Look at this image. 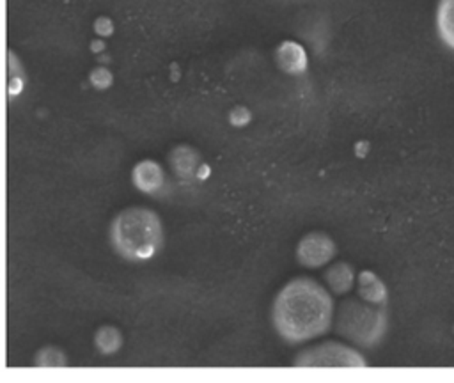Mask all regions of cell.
<instances>
[{
    "label": "cell",
    "mask_w": 454,
    "mask_h": 383,
    "mask_svg": "<svg viewBox=\"0 0 454 383\" xmlns=\"http://www.w3.org/2000/svg\"><path fill=\"white\" fill-rule=\"evenodd\" d=\"M272 320L277 334L286 342H307L332 327L334 300L320 283L298 277L279 291L273 301Z\"/></svg>",
    "instance_id": "cell-1"
},
{
    "label": "cell",
    "mask_w": 454,
    "mask_h": 383,
    "mask_svg": "<svg viewBox=\"0 0 454 383\" xmlns=\"http://www.w3.org/2000/svg\"><path fill=\"white\" fill-rule=\"evenodd\" d=\"M112 243L130 261H148L164 245V226L153 209L128 208L112 223Z\"/></svg>",
    "instance_id": "cell-2"
},
{
    "label": "cell",
    "mask_w": 454,
    "mask_h": 383,
    "mask_svg": "<svg viewBox=\"0 0 454 383\" xmlns=\"http://www.w3.org/2000/svg\"><path fill=\"white\" fill-rule=\"evenodd\" d=\"M334 314L335 330L357 346H376L387 332L389 316L384 305L371 304L364 298L344 300Z\"/></svg>",
    "instance_id": "cell-3"
},
{
    "label": "cell",
    "mask_w": 454,
    "mask_h": 383,
    "mask_svg": "<svg viewBox=\"0 0 454 383\" xmlns=\"http://www.w3.org/2000/svg\"><path fill=\"white\" fill-rule=\"evenodd\" d=\"M294 364L298 368H364L365 361L354 348L328 341L301 351Z\"/></svg>",
    "instance_id": "cell-4"
},
{
    "label": "cell",
    "mask_w": 454,
    "mask_h": 383,
    "mask_svg": "<svg viewBox=\"0 0 454 383\" xmlns=\"http://www.w3.org/2000/svg\"><path fill=\"white\" fill-rule=\"evenodd\" d=\"M335 256V243L325 233H309L297 247V259L301 266L320 268Z\"/></svg>",
    "instance_id": "cell-5"
},
{
    "label": "cell",
    "mask_w": 454,
    "mask_h": 383,
    "mask_svg": "<svg viewBox=\"0 0 454 383\" xmlns=\"http://www.w3.org/2000/svg\"><path fill=\"white\" fill-rule=\"evenodd\" d=\"M131 179L134 185L137 186L144 194H155L164 186L165 174L164 169L153 160H144L141 164L135 165L134 172H131Z\"/></svg>",
    "instance_id": "cell-6"
},
{
    "label": "cell",
    "mask_w": 454,
    "mask_h": 383,
    "mask_svg": "<svg viewBox=\"0 0 454 383\" xmlns=\"http://www.w3.org/2000/svg\"><path fill=\"white\" fill-rule=\"evenodd\" d=\"M325 280H327V284L335 294L348 293L355 283L354 268L346 263H335L334 266H330L327 270Z\"/></svg>",
    "instance_id": "cell-7"
},
{
    "label": "cell",
    "mask_w": 454,
    "mask_h": 383,
    "mask_svg": "<svg viewBox=\"0 0 454 383\" xmlns=\"http://www.w3.org/2000/svg\"><path fill=\"white\" fill-rule=\"evenodd\" d=\"M439 36L449 48L454 50V0H440L436 9Z\"/></svg>",
    "instance_id": "cell-8"
},
{
    "label": "cell",
    "mask_w": 454,
    "mask_h": 383,
    "mask_svg": "<svg viewBox=\"0 0 454 383\" xmlns=\"http://www.w3.org/2000/svg\"><path fill=\"white\" fill-rule=\"evenodd\" d=\"M361 294L365 301H371V304L385 305V300H387V291H385L384 284L371 272H364L361 275Z\"/></svg>",
    "instance_id": "cell-9"
},
{
    "label": "cell",
    "mask_w": 454,
    "mask_h": 383,
    "mask_svg": "<svg viewBox=\"0 0 454 383\" xmlns=\"http://www.w3.org/2000/svg\"><path fill=\"white\" fill-rule=\"evenodd\" d=\"M279 63L280 66L291 73H298L306 67V56L304 50L297 43H284L283 48L279 50Z\"/></svg>",
    "instance_id": "cell-10"
}]
</instances>
